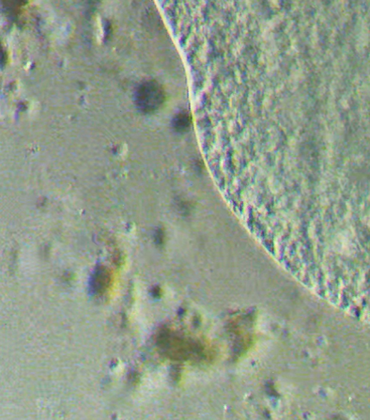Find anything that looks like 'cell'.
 <instances>
[{"label":"cell","instance_id":"cell-1","mask_svg":"<svg viewBox=\"0 0 370 420\" xmlns=\"http://www.w3.org/2000/svg\"><path fill=\"white\" fill-rule=\"evenodd\" d=\"M164 101V93L159 85L148 82L138 88L137 102L141 111L152 112L156 111Z\"/></svg>","mask_w":370,"mask_h":420}]
</instances>
